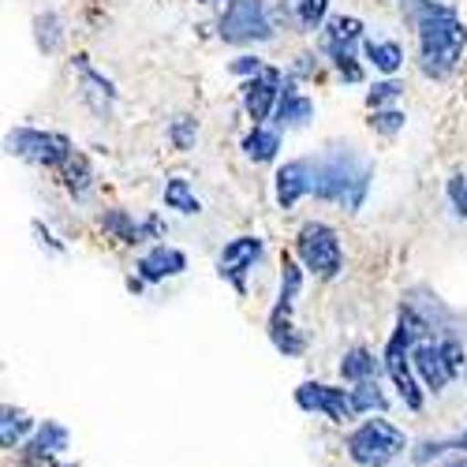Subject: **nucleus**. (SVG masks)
Listing matches in <instances>:
<instances>
[{
    "label": "nucleus",
    "mask_w": 467,
    "mask_h": 467,
    "mask_svg": "<svg viewBox=\"0 0 467 467\" xmlns=\"http://www.w3.org/2000/svg\"><path fill=\"white\" fill-rule=\"evenodd\" d=\"M400 12L415 30V46H419L415 64L422 79L445 83L449 75H456L467 53V26L460 12L441 5V0H408V5H400Z\"/></svg>",
    "instance_id": "1"
},
{
    "label": "nucleus",
    "mask_w": 467,
    "mask_h": 467,
    "mask_svg": "<svg viewBox=\"0 0 467 467\" xmlns=\"http://www.w3.org/2000/svg\"><path fill=\"white\" fill-rule=\"evenodd\" d=\"M431 318L422 315L415 303H404L397 306V326L389 329V340L381 348V363H385V378H389V389L397 393V400L408 408V411H422L426 408V389L415 374V363H411V348L419 340H434V326H426Z\"/></svg>",
    "instance_id": "2"
},
{
    "label": "nucleus",
    "mask_w": 467,
    "mask_h": 467,
    "mask_svg": "<svg viewBox=\"0 0 467 467\" xmlns=\"http://www.w3.org/2000/svg\"><path fill=\"white\" fill-rule=\"evenodd\" d=\"M374 165L363 158L356 146H329L315 158V199L340 206L348 213L363 210L370 194Z\"/></svg>",
    "instance_id": "3"
},
{
    "label": "nucleus",
    "mask_w": 467,
    "mask_h": 467,
    "mask_svg": "<svg viewBox=\"0 0 467 467\" xmlns=\"http://www.w3.org/2000/svg\"><path fill=\"white\" fill-rule=\"evenodd\" d=\"M340 449H344V456L352 460L356 467H393L411 449V438L400 431L393 419L367 415L356 426H348Z\"/></svg>",
    "instance_id": "4"
},
{
    "label": "nucleus",
    "mask_w": 467,
    "mask_h": 467,
    "mask_svg": "<svg viewBox=\"0 0 467 467\" xmlns=\"http://www.w3.org/2000/svg\"><path fill=\"white\" fill-rule=\"evenodd\" d=\"M292 254L303 262V269L315 281H337L344 274V244L340 232L329 221H303L296 232Z\"/></svg>",
    "instance_id": "5"
},
{
    "label": "nucleus",
    "mask_w": 467,
    "mask_h": 467,
    "mask_svg": "<svg viewBox=\"0 0 467 467\" xmlns=\"http://www.w3.org/2000/svg\"><path fill=\"white\" fill-rule=\"evenodd\" d=\"M217 37L224 46H265L277 37L269 0H228L217 16Z\"/></svg>",
    "instance_id": "6"
},
{
    "label": "nucleus",
    "mask_w": 467,
    "mask_h": 467,
    "mask_svg": "<svg viewBox=\"0 0 467 467\" xmlns=\"http://www.w3.org/2000/svg\"><path fill=\"white\" fill-rule=\"evenodd\" d=\"M5 150L12 153V158L26 161V165L60 172V169L71 161L75 142H71L64 131H46V128L23 124V128H12V131L5 135Z\"/></svg>",
    "instance_id": "7"
},
{
    "label": "nucleus",
    "mask_w": 467,
    "mask_h": 467,
    "mask_svg": "<svg viewBox=\"0 0 467 467\" xmlns=\"http://www.w3.org/2000/svg\"><path fill=\"white\" fill-rule=\"evenodd\" d=\"M296 408L303 415H318L333 426H356L359 422V411H356V400H352V385L344 389V381H318V378H306L296 385L292 393Z\"/></svg>",
    "instance_id": "8"
},
{
    "label": "nucleus",
    "mask_w": 467,
    "mask_h": 467,
    "mask_svg": "<svg viewBox=\"0 0 467 467\" xmlns=\"http://www.w3.org/2000/svg\"><path fill=\"white\" fill-rule=\"evenodd\" d=\"M262 254H265V240L258 236V232H244V236L224 240V247L217 251V277L240 299H247V281L258 269Z\"/></svg>",
    "instance_id": "9"
},
{
    "label": "nucleus",
    "mask_w": 467,
    "mask_h": 467,
    "mask_svg": "<svg viewBox=\"0 0 467 467\" xmlns=\"http://www.w3.org/2000/svg\"><path fill=\"white\" fill-rule=\"evenodd\" d=\"M98 228L105 232L109 240L124 244V247H142V244H165L169 236V224L161 213H146V217H135L131 210L124 206H105L98 213Z\"/></svg>",
    "instance_id": "10"
},
{
    "label": "nucleus",
    "mask_w": 467,
    "mask_h": 467,
    "mask_svg": "<svg viewBox=\"0 0 467 467\" xmlns=\"http://www.w3.org/2000/svg\"><path fill=\"white\" fill-rule=\"evenodd\" d=\"M71 71H75V90H79V101L98 116V120H109L116 101H120V90H116V83L109 79L105 71H98L90 64L87 53H75L71 57Z\"/></svg>",
    "instance_id": "11"
},
{
    "label": "nucleus",
    "mask_w": 467,
    "mask_h": 467,
    "mask_svg": "<svg viewBox=\"0 0 467 467\" xmlns=\"http://www.w3.org/2000/svg\"><path fill=\"white\" fill-rule=\"evenodd\" d=\"M285 79H288V71L265 67L262 75H254V79H244L240 83V105H244L251 124L274 120V112L281 105V94H285Z\"/></svg>",
    "instance_id": "12"
},
{
    "label": "nucleus",
    "mask_w": 467,
    "mask_h": 467,
    "mask_svg": "<svg viewBox=\"0 0 467 467\" xmlns=\"http://www.w3.org/2000/svg\"><path fill=\"white\" fill-rule=\"evenodd\" d=\"M71 449V431L60 419H42L37 422L34 438L16 452L19 467H53L57 460H64Z\"/></svg>",
    "instance_id": "13"
},
{
    "label": "nucleus",
    "mask_w": 467,
    "mask_h": 467,
    "mask_svg": "<svg viewBox=\"0 0 467 467\" xmlns=\"http://www.w3.org/2000/svg\"><path fill=\"white\" fill-rule=\"evenodd\" d=\"M306 194H315V161L310 158H292L277 169L274 176V202L288 213L296 210Z\"/></svg>",
    "instance_id": "14"
},
{
    "label": "nucleus",
    "mask_w": 467,
    "mask_h": 467,
    "mask_svg": "<svg viewBox=\"0 0 467 467\" xmlns=\"http://www.w3.org/2000/svg\"><path fill=\"white\" fill-rule=\"evenodd\" d=\"M411 363H415V374H419L422 389L431 397H441L445 389L456 381V374H452V367H449V359L441 352V340L438 337L434 340H419L411 348Z\"/></svg>",
    "instance_id": "15"
},
{
    "label": "nucleus",
    "mask_w": 467,
    "mask_h": 467,
    "mask_svg": "<svg viewBox=\"0 0 467 467\" xmlns=\"http://www.w3.org/2000/svg\"><path fill=\"white\" fill-rule=\"evenodd\" d=\"M367 37L370 34H367V23L359 16H329V23L318 34V46H322V57L333 60L344 53H363Z\"/></svg>",
    "instance_id": "16"
},
{
    "label": "nucleus",
    "mask_w": 467,
    "mask_h": 467,
    "mask_svg": "<svg viewBox=\"0 0 467 467\" xmlns=\"http://www.w3.org/2000/svg\"><path fill=\"white\" fill-rule=\"evenodd\" d=\"M135 274L146 281V285H165V281H176L187 274V254L172 244H153L146 247L139 258H135Z\"/></svg>",
    "instance_id": "17"
},
{
    "label": "nucleus",
    "mask_w": 467,
    "mask_h": 467,
    "mask_svg": "<svg viewBox=\"0 0 467 467\" xmlns=\"http://www.w3.org/2000/svg\"><path fill=\"white\" fill-rule=\"evenodd\" d=\"M310 120H315V98H306L303 90H299V83L292 79H285V94H281V105H277V112H274V128L277 131H303Z\"/></svg>",
    "instance_id": "18"
},
{
    "label": "nucleus",
    "mask_w": 467,
    "mask_h": 467,
    "mask_svg": "<svg viewBox=\"0 0 467 467\" xmlns=\"http://www.w3.org/2000/svg\"><path fill=\"white\" fill-rule=\"evenodd\" d=\"M265 337H269V344H274V352L285 356V359H303L306 356V333L296 326V315H277V310H269Z\"/></svg>",
    "instance_id": "19"
},
{
    "label": "nucleus",
    "mask_w": 467,
    "mask_h": 467,
    "mask_svg": "<svg viewBox=\"0 0 467 467\" xmlns=\"http://www.w3.org/2000/svg\"><path fill=\"white\" fill-rule=\"evenodd\" d=\"M337 374L344 385H359V381H374L385 374V363H381V352H374V348L367 344H352L348 352L340 356L337 363Z\"/></svg>",
    "instance_id": "20"
},
{
    "label": "nucleus",
    "mask_w": 467,
    "mask_h": 467,
    "mask_svg": "<svg viewBox=\"0 0 467 467\" xmlns=\"http://www.w3.org/2000/svg\"><path fill=\"white\" fill-rule=\"evenodd\" d=\"M37 431V419L26 411V408H16V404H5L0 408V449L8 456H16Z\"/></svg>",
    "instance_id": "21"
},
{
    "label": "nucleus",
    "mask_w": 467,
    "mask_h": 467,
    "mask_svg": "<svg viewBox=\"0 0 467 467\" xmlns=\"http://www.w3.org/2000/svg\"><path fill=\"white\" fill-rule=\"evenodd\" d=\"M306 269L296 254H281V281H277V303L269 306V310H277V315H296V306H299V296L306 288Z\"/></svg>",
    "instance_id": "22"
},
{
    "label": "nucleus",
    "mask_w": 467,
    "mask_h": 467,
    "mask_svg": "<svg viewBox=\"0 0 467 467\" xmlns=\"http://www.w3.org/2000/svg\"><path fill=\"white\" fill-rule=\"evenodd\" d=\"M281 135H285V131L269 128V124H251V128L244 131V139H240L244 158H247L251 165H274V161L281 158V146H285Z\"/></svg>",
    "instance_id": "23"
},
{
    "label": "nucleus",
    "mask_w": 467,
    "mask_h": 467,
    "mask_svg": "<svg viewBox=\"0 0 467 467\" xmlns=\"http://www.w3.org/2000/svg\"><path fill=\"white\" fill-rule=\"evenodd\" d=\"M57 176H60V187L67 191L71 202H87L90 194H94V183H98V172H94L90 158H87V153H79V150L71 153V161Z\"/></svg>",
    "instance_id": "24"
},
{
    "label": "nucleus",
    "mask_w": 467,
    "mask_h": 467,
    "mask_svg": "<svg viewBox=\"0 0 467 467\" xmlns=\"http://www.w3.org/2000/svg\"><path fill=\"white\" fill-rule=\"evenodd\" d=\"M363 60L378 75H397L404 67V46L393 42V37H367L363 42Z\"/></svg>",
    "instance_id": "25"
},
{
    "label": "nucleus",
    "mask_w": 467,
    "mask_h": 467,
    "mask_svg": "<svg viewBox=\"0 0 467 467\" xmlns=\"http://www.w3.org/2000/svg\"><path fill=\"white\" fill-rule=\"evenodd\" d=\"M161 202H165V210H172L180 217H199L202 213V199L194 194L187 176H169L161 183Z\"/></svg>",
    "instance_id": "26"
},
{
    "label": "nucleus",
    "mask_w": 467,
    "mask_h": 467,
    "mask_svg": "<svg viewBox=\"0 0 467 467\" xmlns=\"http://www.w3.org/2000/svg\"><path fill=\"white\" fill-rule=\"evenodd\" d=\"M30 26H34V46H37L42 57H57L64 49L67 30H64V19L57 12H37Z\"/></svg>",
    "instance_id": "27"
},
{
    "label": "nucleus",
    "mask_w": 467,
    "mask_h": 467,
    "mask_svg": "<svg viewBox=\"0 0 467 467\" xmlns=\"http://www.w3.org/2000/svg\"><path fill=\"white\" fill-rule=\"evenodd\" d=\"M352 400H356L359 419H367V415H385L389 408H393V397H389V389L381 385V378L352 385Z\"/></svg>",
    "instance_id": "28"
},
{
    "label": "nucleus",
    "mask_w": 467,
    "mask_h": 467,
    "mask_svg": "<svg viewBox=\"0 0 467 467\" xmlns=\"http://www.w3.org/2000/svg\"><path fill=\"white\" fill-rule=\"evenodd\" d=\"M449 456H456V441H452V434L449 438H419V441H411V449H408V460L415 463V467H431V463H445Z\"/></svg>",
    "instance_id": "29"
},
{
    "label": "nucleus",
    "mask_w": 467,
    "mask_h": 467,
    "mask_svg": "<svg viewBox=\"0 0 467 467\" xmlns=\"http://www.w3.org/2000/svg\"><path fill=\"white\" fill-rule=\"evenodd\" d=\"M292 5L299 34H322V26L329 23V0H292Z\"/></svg>",
    "instance_id": "30"
},
{
    "label": "nucleus",
    "mask_w": 467,
    "mask_h": 467,
    "mask_svg": "<svg viewBox=\"0 0 467 467\" xmlns=\"http://www.w3.org/2000/svg\"><path fill=\"white\" fill-rule=\"evenodd\" d=\"M367 128H370L374 135H381V139H393V135H400V131L408 128V112L397 109V105H389V109H370Z\"/></svg>",
    "instance_id": "31"
},
{
    "label": "nucleus",
    "mask_w": 467,
    "mask_h": 467,
    "mask_svg": "<svg viewBox=\"0 0 467 467\" xmlns=\"http://www.w3.org/2000/svg\"><path fill=\"white\" fill-rule=\"evenodd\" d=\"M400 98H404V83L397 79V75H381V79H374L370 90H367V109H389Z\"/></svg>",
    "instance_id": "32"
},
{
    "label": "nucleus",
    "mask_w": 467,
    "mask_h": 467,
    "mask_svg": "<svg viewBox=\"0 0 467 467\" xmlns=\"http://www.w3.org/2000/svg\"><path fill=\"white\" fill-rule=\"evenodd\" d=\"M169 146L176 150V153H191L194 146H199V120H194V116H176V120L169 124Z\"/></svg>",
    "instance_id": "33"
},
{
    "label": "nucleus",
    "mask_w": 467,
    "mask_h": 467,
    "mask_svg": "<svg viewBox=\"0 0 467 467\" xmlns=\"http://www.w3.org/2000/svg\"><path fill=\"white\" fill-rule=\"evenodd\" d=\"M329 67L337 71V79L344 87H359L367 79V60H359V53H344V57H333Z\"/></svg>",
    "instance_id": "34"
},
{
    "label": "nucleus",
    "mask_w": 467,
    "mask_h": 467,
    "mask_svg": "<svg viewBox=\"0 0 467 467\" xmlns=\"http://www.w3.org/2000/svg\"><path fill=\"white\" fill-rule=\"evenodd\" d=\"M445 199H449L452 213H456L460 221H467V176H463V172H452V176L445 180Z\"/></svg>",
    "instance_id": "35"
},
{
    "label": "nucleus",
    "mask_w": 467,
    "mask_h": 467,
    "mask_svg": "<svg viewBox=\"0 0 467 467\" xmlns=\"http://www.w3.org/2000/svg\"><path fill=\"white\" fill-rule=\"evenodd\" d=\"M288 75L296 83H315L318 75H322V60L315 53H299L292 64H288Z\"/></svg>",
    "instance_id": "36"
},
{
    "label": "nucleus",
    "mask_w": 467,
    "mask_h": 467,
    "mask_svg": "<svg viewBox=\"0 0 467 467\" xmlns=\"http://www.w3.org/2000/svg\"><path fill=\"white\" fill-rule=\"evenodd\" d=\"M269 64L258 57V53H240L236 60H228V75H236V79H254V75H262Z\"/></svg>",
    "instance_id": "37"
},
{
    "label": "nucleus",
    "mask_w": 467,
    "mask_h": 467,
    "mask_svg": "<svg viewBox=\"0 0 467 467\" xmlns=\"http://www.w3.org/2000/svg\"><path fill=\"white\" fill-rule=\"evenodd\" d=\"M30 232H34V240H37V247H42V251H49V254H64L67 251V244L57 240V232L46 221H30Z\"/></svg>",
    "instance_id": "38"
},
{
    "label": "nucleus",
    "mask_w": 467,
    "mask_h": 467,
    "mask_svg": "<svg viewBox=\"0 0 467 467\" xmlns=\"http://www.w3.org/2000/svg\"><path fill=\"white\" fill-rule=\"evenodd\" d=\"M124 285H128V292H131V296H142V292H146V281H142L139 274H131Z\"/></svg>",
    "instance_id": "39"
},
{
    "label": "nucleus",
    "mask_w": 467,
    "mask_h": 467,
    "mask_svg": "<svg viewBox=\"0 0 467 467\" xmlns=\"http://www.w3.org/2000/svg\"><path fill=\"white\" fill-rule=\"evenodd\" d=\"M452 441H456V456H467V426L460 434H452Z\"/></svg>",
    "instance_id": "40"
},
{
    "label": "nucleus",
    "mask_w": 467,
    "mask_h": 467,
    "mask_svg": "<svg viewBox=\"0 0 467 467\" xmlns=\"http://www.w3.org/2000/svg\"><path fill=\"white\" fill-rule=\"evenodd\" d=\"M441 467H467V456H449Z\"/></svg>",
    "instance_id": "41"
},
{
    "label": "nucleus",
    "mask_w": 467,
    "mask_h": 467,
    "mask_svg": "<svg viewBox=\"0 0 467 467\" xmlns=\"http://www.w3.org/2000/svg\"><path fill=\"white\" fill-rule=\"evenodd\" d=\"M202 8H217V5H228V0H199Z\"/></svg>",
    "instance_id": "42"
},
{
    "label": "nucleus",
    "mask_w": 467,
    "mask_h": 467,
    "mask_svg": "<svg viewBox=\"0 0 467 467\" xmlns=\"http://www.w3.org/2000/svg\"><path fill=\"white\" fill-rule=\"evenodd\" d=\"M53 467H79V463H67V460H57Z\"/></svg>",
    "instance_id": "43"
},
{
    "label": "nucleus",
    "mask_w": 467,
    "mask_h": 467,
    "mask_svg": "<svg viewBox=\"0 0 467 467\" xmlns=\"http://www.w3.org/2000/svg\"><path fill=\"white\" fill-rule=\"evenodd\" d=\"M397 5H408V0H397Z\"/></svg>",
    "instance_id": "44"
},
{
    "label": "nucleus",
    "mask_w": 467,
    "mask_h": 467,
    "mask_svg": "<svg viewBox=\"0 0 467 467\" xmlns=\"http://www.w3.org/2000/svg\"><path fill=\"white\" fill-rule=\"evenodd\" d=\"M463 381H467V370H463Z\"/></svg>",
    "instance_id": "45"
}]
</instances>
